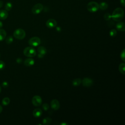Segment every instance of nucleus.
Instances as JSON below:
<instances>
[{
    "instance_id": "nucleus-1",
    "label": "nucleus",
    "mask_w": 125,
    "mask_h": 125,
    "mask_svg": "<svg viewBox=\"0 0 125 125\" xmlns=\"http://www.w3.org/2000/svg\"><path fill=\"white\" fill-rule=\"evenodd\" d=\"M124 11L121 8H117L113 12L111 18L116 21H120L124 18Z\"/></svg>"
},
{
    "instance_id": "nucleus-2",
    "label": "nucleus",
    "mask_w": 125,
    "mask_h": 125,
    "mask_svg": "<svg viewBox=\"0 0 125 125\" xmlns=\"http://www.w3.org/2000/svg\"><path fill=\"white\" fill-rule=\"evenodd\" d=\"M24 55L28 57L32 58L36 55V51L35 49L32 46H28L25 47L23 51Z\"/></svg>"
},
{
    "instance_id": "nucleus-3",
    "label": "nucleus",
    "mask_w": 125,
    "mask_h": 125,
    "mask_svg": "<svg viewBox=\"0 0 125 125\" xmlns=\"http://www.w3.org/2000/svg\"><path fill=\"white\" fill-rule=\"evenodd\" d=\"M25 31L21 28H19L15 30L13 33L14 37L18 40H22L25 37Z\"/></svg>"
},
{
    "instance_id": "nucleus-4",
    "label": "nucleus",
    "mask_w": 125,
    "mask_h": 125,
    "mask_svg": "<svg viewBox=\"0 0 125 125\" xmlns=\"http://www.w3.org/2000/svg\"><path fill=\"white\" fill-rule=\"evenodd\" d=\"M87 9L91 13L96 12L99 9V4L95 1H91L87 5Z\"/></svg>"
},
{
    "instance_id": "nucleus-5",
    "label": "nucleus",
    "mask_w": 125,
    "mask_h": 125,
    "mask_svg": "<svg viewBox=\"0 0 125 125\" xmlns=\"http://www.w3.org/2000/svg\"><path fill=\"white\" fill-rule=\"evenodd\" d=\"M41 43V40L38 37H33L28 41V43L32 47L38 46Z\"/></svg>"
},
{
    "instance_id": "nucleus-6",
    "label": "nucleus",
    "mask_w": 125,
    "mask_h": 125,
    "mask_svg": "<svg viewBox=\"0 0 125 125\" xmlns=\"http://www.w3.org/2000/svg\"><path fill=\"white\" fill-rule=\"evenodd\" d=\"M43 6L41 3H37L34 5L32 8L31 11L32 13L34 14H40L43 10Z\"/></svg>"
},
{
    "instance_id": "nucleus-7",
    "label": "nucleus",
    "mask_w": 125,
    "mask_h": 125,
    "mask_svg": "<svg viewBox=\"0 0 125 125\" xmlns=\"http://www.w3.org/2000/svg\"><path fill=\"white\" fill-rule=\"evenodd\" d=\"M32 103L34 106H39L42 103V99L40 96L35 95L32 99Z\"/></svg>"
},
{
    "instance_id": "nucleus-8",
    "label": "nucleus",
    "mask_w": 125,
    "mask_h": 125,
    "mask_svg": "<svg viewBox=\"0 0 125 125\" xmlns=\"http://www.w3.org/2000/svg\"><path fill=\"white\" fill-rule=\"evenodd\" d=\"M93 80L89 78H84L82 80L83 85L85 87H90L93 84Z\"/></svg>"
},
{
    "instance_id": "nucleus-9",
    "label": "nucleus",
    "mask_w": 125,
    "mask_h": 125,
    "mask_svg": "<svg viewBox=\"0 0 125 125\" xmlns=\"http://www.w3.org/2000/svg\"><path fill=\"white\" fill-rule=\"evenodd\" d=\"M57 22L56 21L53 19H50L46 21V25L49 28H53L56 26Z\"/></svg>"
},
{
    "instance_id": "nucleus-10",
    "label": "nucleus",
    "mask_w": 125,
    "mask_h": 125,
    "mask_svg": "<svg viewBox=\"0 0 125 125\" xmlns=\"http://www.w3.org/2000/svg\"><path fill=\"white\" fill-rule=\"evenodd\" d=\"M38 52V57L40 58H42L46 53L47 50L46 49L42 46H39L37 49Z\"/></svg>"
},
{
    "instance_id": "nucleus-11",
    "label": "nucleus",
    "mask_w": 125,
    "mask_h": 125,
    "mask_svg": "<svg viewBox=\"0 0 125 125\" xmlns=\"http://www.w3.org/2000/svg\"><path fill=\"white\" fill-rule=\"evenodd\" d=\"M50 104H51V108L55 110H57L59 109L60 106V103L59 102L56 100V99H53L51 101L50 103Z\"/></svg>"
},
{
    "instance_id": "nucleus-12",
    "label": "nucleus",
    "mask_w": 125,
    "mask_h": 125,
    "mask_svg": "<svg viewBox=\"0 0 125 125\" xmlns=\"http://www.w3.org/2000/svg\"><path fill=\"white\" fill-rule=\"evenodd\" d=\"M116 29L120 31H124L125 30V25L124 22L119 21L116 25Z\"/></svg>"
},
{
    "instance_id": "nucleus-13",
    "label": "nucleus",
    "mask_w": 125,
    "mask_h": 125,
    "mask_svg": "<svg viewBox=\"0 0 125 125\" xmlns=\"http://www.w3.org/2000/svg\"><path fill=\"white\" fill-rule=\"evenodd\" d=\"M42 111L40 108H36L33 111V115L34 117L39 118L42 115Z\"/></svg>"
},
{
    "instance_id": "nucleus-14",
    "label": "nucleus",
    "mask_w": 125,
    "mask_h": 125,
    "mask_svg": "<svg viewBox=\"0 0 125 125\" xmlns=\"http://www.w3.org/2000/svg\"><path fill=\"white\" fill-rule=\"evenodd\" d=\"M8 13L6 10H0V20H4L8 17Z\"/></svg>"
},
{
    "instance_id": "nucleus-15",
    "label": "nucleus",
    "mask_w": 125,
    "mask_h": 125,
    "mask_svg": "<svg viewBox=\"0 0 125 125\" xmlns=\"http://www.w3.org/2000/svg\"><path fill=\"white\" fill-rule=\"evenodd\" d=\"M34 62H35L34 60L33 59L29 58L26 59L24 61V64L26 66H31L34 64Z\"/></svg>"
},
{
    "instance_id": "nucleus-16",
    "label": "nucleus",
    "mask_w": 125,
    "mask_h": 125,
    "mask_svg": "<svg viewBox=\"0 0 125 125\" xmlns=\"http://www.w3.org/2000/svg\"><path fill=\"white\" fill-rule=\"evenodd\" d=\"M6 36V32L5 30L0 28V41L4 40Z\"/></svg>"
},
{
    "instance_id": "nucleus-17",
    "label": "nucleus",
    "mask_w": 125,
    "mask_h": 125,
    "mask_svg": "<svg viewBox=\"0 0 125 125\" xmlns=\"http://www.w3.org/2000/svg\"><path fill=\"white\" fill-rule=\"evenodd\" d=\"M99 8L102 10H105L108 8V4L105 2H102L99 4Z\"/></svg>"
},
{
    "instance_id": "nucleus-18",
    "label": "nucleus",
    "mask_w": 125,
    "mask_h": 125,
    "mask_svg": "<svg viewBox=\"0 0 125 125\" xmlns=\"http://www.w3.org/2000/svg\"><path fill=\"white\" fill-rule=\"evenodd\" d=\"M82 83V80L80 78H76L72 81V84L74 86H77L79 85Z\"/></svg>"
},
{
    "instance_id": "nucleus-19",
    "label": "nucleus",
    "mask_w": 125,
    "mask_h": 125,
    "mask_svg": "<svg viewBox=\"0 0 125 125\" xmlns=\"http://www.w3.org/2000/svg\"><path fill=\"white\" fill-rule=\"evenodd\" d=\"M119 70L120 72L123 74H125V63H121L119 66Z\"/></svg>"
},
{
    "instance_id": "nucleus-20",
    "label": "nucleus",
    "mask_w": 125,
    "mask_h": 125,
    "mask_svg": "<svg viewBox=\"0 0 125 125\" xmlns=\"http://www.w3.org/2000/svg\"><path fill=\"white\" fill-rule=\"evenodd\" d=\"M52 121V119L49 117H45L42 120V123L44 125H49Z\"/></svg>"
},
{
    "instance_id": "nucleus-21",
    "label": "nucleus",
    "mask_w": 125,
    "mask_h": 125,
    "mask_svg": "<svg viewBox=\"0 0 125 125\" xmlns=\"http://www.w3.org/2000/svg\"><path fill=\"white\" fill-rule=\"evenodd\" d=\"M10 102V100L8 97H5L2 100V104L3 105H7Z\"/></svg>"
},
{
    "instance_id": "nucleus-22",
    "label": "nucleus",
    "mask_w": 125,
    "mask_h": 125,
    "mask_svg": "<svg viewBox=\"0 0 125 125\" xmlns=\"http://www.w3.org/2000/svg\"><path fill=\"white\" fill-rule=\"evenodd\" d=\"M12 8V4L10 2H7L5 5V10L10 11Z\"/></svg>"
},
{
    "instance_id": "nucleus-23",
    "label": "nucleus",
    "mask_w": 125,
    "mask_h": 125,
    "mask_svg": "<svg viewBox=\"0 0 125 125\" xmlns=\"http://www.w3.org/2000/svg\"><path fill=\"white\" fill-rule=\"evenodd\" d=\"M117 35V31L116 30L113 29H111L110 31H109V35L112 37H115Z\"/></svg>"
},
{
    "instance_id": "nucleus-24",
    "label": "nucleus",
    "mask_w": 125,
    "mask_h": 125,
    "mask_svg": "<svg viewBox=\"0 0 125 125\" xmlns=\"http://www.w3.org/2000/svg\"><path fill=\"white\" fill-rule=\"evenodd\" d=\"M13 38L12 36H8L6 39V40H5V42L7 44L11 43L13 42Z\"/></svg>"
},
{
    "instance_id": "nucleus-25",
    "label": "nucleus",
    "mask_w": 125,
    "mask_h": 125,
    "mask_svg": "<svg viewBox=\"0 0 125 125\" xmlns=\"http://www.w3.org/2000/svg\"><path fill=\"white\" fill-rule=\"evenodd\" d=\"M104 19L106 21H109L111 19V15L108 13H107L106 14H105L104 15Z\"/></svg>"
},
{
    "instance_id": "nucleus-26",
    "label": "nucleus",
    "mask_w": 125,
    "mask_h": 125,
    "mask_svg": "<svg viewBox=\"0 0 125 125\" xmlns=\"http://www.w3.org/2000/svg\"><path fill=\"white\" fill-rule=\"evenodd\" d=\"M125 49H124L123 50V51L121 52V54H120V57H121V59H122V60L123 61V62H125Z\"/></svg>"
},
{
    "instance_id": "nucleus-27",
    "label": "nucleus",
    "mask_w": 125,
    "mask_h": 125,
    "mask_svg": "<svg viewBox=\"0 0 125 125\" xmlns=\"http://www.w3.org/2000/svg\"><path fill=\"white\" fill-rule=\"evenodd\" d=\"M42 108H43V109L44 110L47 111V110H48V109H49V105H48L47 104L44 103V104H42Z\"/></svg>"
},
{
    "instance_id": "nucleus-28",
    "label": "nucleus",
    "mask_w": 125,
    "mask_h": 125,
    "mask_svg": "<svg viewBox=\"0 0 125 125\" xmlns=\"http://www.w3.org/2000/svg\"><path fill=\"white\" fill-rule=\"evenodd\" d=\"M5 67V63L2 61H0V70H2Z\"/></svg>"
},
{
    "instance_id": "nucleus-29",
    "label": "nucleus",
    "mask_w": 125,
    "mask_h": 125,
    "mask_svg": "<svg viewBox=\"0 0 125 125\" xmlns=\"http://www.w3.org/2000/svg\"><path fill=\"white\" fill-rule=\"evenodd\" d=\"M2 85V86L3 87H6L8 86V83L7 82H3Z\"/></svg>"
},
{
    "instance_id": "nucleus-30",
    "label": "nucleus",
    "mask_w": 125,
    "mask_h": 125,
    "mask_svg": "<svg viewBox=\"0 0 125 125\" xmlns=\"http://www.w3.org/2000/svg\"><path fill=\"white\" fill-rule=\"evenodd\" d=\"M125 0H120V3H121V4L123 6H125Z\"/></svg>"
},
{
    "instance_id": "nucleus-31",
    "label": "nucleus",
    "mask_w": 125,
    "mask_h": 125,
    "mask_svg": "<svg viewBox=\"0 0 125 125\" xmlns=\"http://www.w3.org/2000/svg\"><path fill=\"white\" fill-rule=\"evenodd\" d=\"M16 62L17 63H21L22 62V60L21 58H18L17 60H16Z\"/></svg>"
},
{
    "instance_id": "nucleus-32",
    "label": "nucleus",
    "mask_w": 125,
    "mask_h": 125,
    "mask_svg": "<svg viewBox=\"0 0 125 125\" xmlns=\"http://www.w3.org/2000/svg\"><path fill=\"white\" fill-rule=\"evenodd\" d=\"M3 5V2L1 0H0V8Z\"/></svg>"
},
{
    "instance_id": "nucleus-33",
    "label": "nucleus",
    "mask_w": 125,
    "mask_h": 125,
    "mask_svg": "<svg viewBox=\"0 0 125 125\" xmlns=\"http://www.w3.org/2000/svg\"><path fill=\"white\" fill-rule=\"evenodd\" d=\"M2 26H3V23L1 21H0V28H1Z\"/></svg>"
},
{
    "instance_id": "nucleus-34",
    "label": "nucleus",
    "mask_w": 125,
    "mask_h": 125,
    "mask_svg": "<svg viewBox=\"0 0 125 125\" xmlns=\"http://www.w3.org/2000/svg\"><path fill=\"white\" fill-rule=\"evenodd\" d=\"M2 106L0 105V113L2 112Z\"/></svg>"
},
{
    "instance_id": "nucleus-35",
    "label": "nucleus",
    "mask_w": 125,
    "mask_h": 125,
    "mask_svg": "<svg viewBox=\"0 0 125 125\" xmlns=\"http://www.w3.org/2000/svg\"><path fill=\"white\" fill-rule=\"evenodd\" d=\"M61 125H68V124L67 123H61Z\"/></svg>"
},
{
    "instance_id": "nucleus-36",
    "label": "nucleus",
    "mask_w": 125,
    "mask_h": 125,
    "mask_svg": "<svg viewBox=\"0 0 125 125\" xmlns=\"http://www.w3.org/2000/svg\"><path fill=\"white\" fill-rule=\"evenodd\" d=\"M1 87H0V92H1Z\"/></svg>"
}]
</instances>
